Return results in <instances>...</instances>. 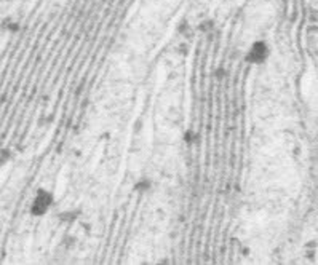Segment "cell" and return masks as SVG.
I'll use <instances>...</instances> for the list:
<instances>
[{
	"mask_svg": "<svg viewBox=\"0 0 318 265\" xmlns=\"http://www.w3.org/2000/svg\"><path fill=\"white\" fill-rule=\"evenodd\" d=\"M53 205V195L50 192L47 190H38L37 195L34 198V201H32V206H31V213L34 214V216H43L50 206Z\"/></svg>",
	"mask_w": 318,
	"mask_h": 265,
	"instance_id": "cell-1",
	"label": "cell"
},
{
	"mask_svg": "<svg viewBox=\"0 0 318 265\" xmlns=\"http://www.w3.org/2000/svg\"><path fill=\"white\" fill-rule=\"evenodd\" d=\"M267 56H268V50L266 47V43L257 42L250 50L248 61H251V63H262V61H266Z\"/></svg>",
	"mask_w": 318,
	"mask_h": 265,
	"instance_id": "cell-2",
	"label": "cell"
},
{
	"mask_svg": "<svg viewBox=\"0 0 318 265\" xmlns=\"http://www.w3.org/2000/svg\"><path fill=\"white\" fill-rule=\"evenodd\" d=\"M149 187H151V182L147 181V179H142L139 184H138V189H139L141 192H146L147 189H149Z\"/></svg>",
	"mask_w": 318,
	"mask_h": 265,
	"instance_id": "cell-3",
	"label": "cell"
}]
</instances>
